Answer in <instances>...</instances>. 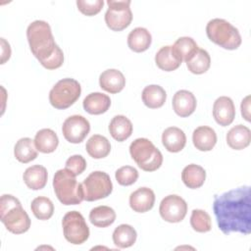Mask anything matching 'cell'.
<instances>
[{
  "instance_id": "6da1fadb",
  "label": "cell",
  "mask_w": 251,
  "mask_h": 251,
  "mask_svg": "<svg viewBox=\"0 0 251 251\" xmlns=\"http://www.w3.org/2000/svg\"><path fill=\"white\" fill-rule=\"evenodd\" d=\"M213 211L219 228L225 234L251 232V193L250 186H241L216 195Z\"/></svg>"
},
{
  "instance_id": "7a4b0ae2",
  "label": "cell",
  "mask_w": 251,
  "mask_h": 251,
  "mask_svg": "<svg viewBox=\"0 0 251 251\" xmlns=\"http://www.w3.org/2000/svg\"><path fill=\"white\" fill-rule=\"evenodd\" d=\"M26 38L31 53L41 65L45 64L59 47L55 43L49 24L44 21L37 20L29 24Z\"/></svg>"
},
{
  "instance_id": "3957f363",
  "label": "cell",
  "mask_w": 251,
  "mask_h": 251,
  "mask_svg": "<svg viewBox=\"0 0 251 251\" xmlns=\"http://www.w3.org/2000/svg\"><path fill=\"white\" fill-rule=\"evenodd\" d=\"M0 220L5 227L14 234L26 232L30 227V219L18 198L3 194L0 199Z\"/></svg>"
},
{
  "instance_id": "277c9868",
  "label": "cell",
  "mask_w": 251,
  "mask_h": 251,
  "mask_svg": "<svg viewBox=\"0 0 251 251\" xmlns=\"http://www.w3.org/2000/svg\"><path fill=\"white\" fill-rule=\"evenodd\" d=\"M69 170L61 169L55 173L53 187L58 200L64 205H77L84 200L82 183Z\"/></svg>"
},
{
  "instance_id": "5b68a950",
  "label": "cell",
  "mask_w": 251,
  "mask_h": 251,
  "mask_svg": "<svg viewBox=\"0 0 251 251\" xmlns=\"http://www.w3.org/2000/svg\"><path fill=\"white\" fill-rule=\"evenodd\" d=\"M208 38L227 50H235L241 44V36L238 29L224 19H213L206 25Z\"/></svg>"
},
{
  "instance_id": "8992f818",
  "label": "cell",
  "mask_w": 251,
  "mask_h": 251,
  "mask_svg": "<svg viewBox=\"0 0 251 251\" xmlns=\"http://www.w3.org/2000/svg\"><path fill=\"white\" fill-rule=\"evenodd\" d=\"M129 153L137 166L145 172L158 170L163 163V155L147 138H136L129 146Z\"/></svg>"
},
{
  "instance_id": "52a82bcc",
  "label": "cell",
  "mask_w": 251,
  "mask_h": 251,
  "mask_svg": "<svg viewBox=\"0 0 251 251\" xmlns=\"http://www.w3.org/2000/svg\"><path fill=\"white\" fill-rule=\"evenodd\" d=\"M81 86L74 78H63L59 80L49 92L50 104L59 110L71 107L79 98Z\"/></svg>"
},
{
  "instance_id": "ba28073f",
  "label": "cell",
  "mask_w": 251,
  "mask_h": 251,
  "mask_svg": "<svg viewBox=\"0 0 251 251\" xmlns=\"http://www.w3.org/2000/svg\"><path fill=\"white\" fill-rule=\"evenodd\" d=\"M62 226L66 240L72 244H82L89 237V227L83 216L77 211L68 212L63 217Z\"/></svg>"
},
{
  "instance_id": "9c48e42d",
  "label": "cell",
  "mask_w": 251,
  "mask_h": 251,
  "mask_svg": "<svg viewBox=\"0 0 251 251\" xmlns=\"http://www.w3.org/2000/svg\"><path fill=\"white\" fill-rule=\"evenodd\" d=\"M129 0H108V10L105 14L107 26L114 31L126 28L132 21V13L129 8Z\"/></svg>"
},
{
  "instance_id": "30bf717a",
  "label": "cell",
  "mask_w": 251,
  "mask_h": 251,
  "mask_svg": "<svg viewBox=\"0 0 251 251\" xmlns=\"http://www.w3.org/2000/svg\"><path fill=\"white\" fill-rule=\"evenodd\" d=\"M84 200L96 201L112 193L113 184L108 174L101 171L92 172L82 182Z\"/></svg>"
},
{
  "instance_id": "8fae6325",
  "label": "cell",
  "mask_w": 251,
  "mask_h": 251,
  "mask_svg": "<svg viewBox=\"0 0 251 251\" xmlns=\"http://www.w3.org/2000/svg\"><path fill=\"white\" fill-rule=\"evenodd\" d=\"M187 212V204L178 195L171 194L163 198L160 203L159 213L163 220L168 223L181 222Z\"/></svg>"
},
{
  "instance_id": "7c38bea8",
  "label": "cell",
  "mask_w": 251,
  "mask_h": 251,
  "mask_svg": "<svg viewBox=\"0 0 251 251\" xmlns=\"http://www.w3.org/2000/svg\"><path fill=\"white\" fill-rule=\"evenodd\" d=\"M90 130V124L80 115H74L65 120L62 126V131L65 139L70 143H80L86 137Z\"/></svg>"
},
{
  "instance_id": "4fadbf2b",
  "label": "cell",
  "mask_w": 251,
  "mask_h": 251,
  "mask_svg": "<svg viewBox=\"0 0 251 251\" xmlns=\"http://www.w3.org/2000/svg\"><path fill=\"white\" fill-rule=\"evenodd\" d=\"M213 117L220 126H229L235 117L233 101L227 96H221L217 98L213 105Z\"/></svg>"
},
{
  "instance_id": "5bb4252c",
  "label": "cell",
  "mask_w": 251,
  "mask_h": 251,
  "mask_svg": "<svg viewBox=\"0 0 251 251\" xmlns=\"http://www.w3.org/2000/svg\"><path fill=\"white\" fill-rule=\"evenodd\" d=\"M196 105L197 101L194 94L188 90H178L173 97V109L181 118L190 116L195 111Z\"/></svg>"
},
{
  "instance_id": "9a60e30c",
  "label": "cell",
  "mask_w": 251,
  "mask_h": 251,
  "mask_svg": "<svg viewBox=\"0 0 251 251\" xmlns=\"http://www.w3.org/2000/svg\"><path fill=\"white\" fill-rule=\"evenodd\" d=\"M155 203V194L148 187H140L129 195V206L136 213H145L151 210Z\"/></svg>"
},
{
  "instance_id": "2e32d148",
  "label": "cell",
  "mask_w": 251,
  "mask_h": 251,
  "mask_svg": "<svg viewBox=\"0 0 251 251\" xmlns=\"http://www.w3.org/2000/svg\"><path fill=\"white\" fill-rule=\"evenodd\" d=\"M182 62L180 56L176 53L173 46L167 45L159 49L155 56L157 67L165 72H173L176 70Z\"/></svg>"
},
{
  "instance_id": "e0dca14e",
  "label": "cell",
  "mask_w": 251,
  "mask_h": 251,
  "mask_svg": "<svg viewBox=\"0 0 251 251\" xmlns=\"http://www.w3.org/2000/svg\"><path fill=\"white\" fill-rule=\"evenodd\" d=\"M100 87L112 94L121 92L126 85V78L123 73L116 69L104 71L99 76Z\"/></svg>"
},
{
  "instance_id": "ac0fdd59",
  "label": "cell",
  "mask_w": 251,
  "mask_h": 251,
  "mask_svg": "<svg viewBox=\"0 0 251 251\" xmlns=\"http://www.w3.org/2000/svg\"><path fill=\"white\" fill-rule=\"evenodd\" d=\"M162 143L169 152H179L186 144L185 133L176 126H170L162 133Z\"/></svg>"
},
{
  "instance_id": "d6986e66",
  "label": "cell",
  "mask_w": 251,
  "mask_h": 251,
  "mask_svg": "<svg viewBox=\"0 0 251 251\" xmlns=\"http://www.w3.org/2000/svg\"><path fill=\"white\" fill-rule=\"evenodd\" d=\"M192 141L199 151H210L217 143V134L212 127L201 126L194 129Z\"/></svg>"
},
{
  "instance_id": "ffe728a7",
  "label": "cell",
  "mask_w": 251,
  "mask_h": 251,
  "mask_svg": "<svg viewBox=\"0 0 251 251\" xmlns=\"http://www.w3.org/2000/svg\"><path fill=\"white\" fill-rule=\"evenodd\" d=\"M82 106L90 115H101L109 110L111 106V99L104 93L92 92L83 99Z\"/></svg>"
},
{
  "instance_id": "44dd1931",
  "label": "cell",
  "mask_w": 251,
  "mask_h": 251,
  "mask_svg": "<svg viewBox=\"0 0 251 251\" xmlns=\"http://www.w3.org/2000/svg\"><path fill=\"white\" fill-rule=\"evenodd\" d=\"M24 181L25 185L32 190H39L42 189L46 183L48 178L47 170L45 167L41 165H34L28 167L24 175H23Z\"/></svg>"
},
{
  "instance_id": "7402d4cb",
  "label": "cell",
  "mask_w": 251,
  "mask_h": 251,
  "mask_svg": "<svg viewBox=\"0 0 251 251\" xmlns=\"http://www.w3.org/2000/svg\"><path fill=\"white\" fill-rule=\"evenodd\" d=\"M250 141L251 131L243 125H237L231 127L226 133V143L231 149L242 150L250 144Z\"/></svg>"
},
{
  "instance_id": "603a6c76",
  "label": "cell",
  "mask_w": 251,
  "mask_h": 251,
  "mask_svg": "<svg viewBox=\"0 0 251 251\" xmlns=\"http://www.w3.org/2000/svg\"><path fill=\"white\" fill-rule=\"evenodd\" d=\"M152 42L151 33L145 27H135L127 36V45L130 50L136 53L146 51Z\"/></svg>"
},
{
  "instance_id": "cb8c5ba5",
  "label": "cell",
  "mask_w": 251,
  "mask_h": 251,
  "mask_svg": "<svg viewBox=\"0 0 251 251\" xmlns=\"http://www.w3.org/2000/svg\"><path fill=\"white\" fill-rule=\"evenodd\" d=\"M109 131L111 136L117 141H125L132 133L131 122L123 115L115 116L109 125Z\"/></svg>"
},
{
  "instance_id": "d4e9b609",
  "label": "cell",
  "mask_w": 251,
  "mask_h": 251,
  "mask_svg": "<svg viewBox=\"0 0 251 251\" xmlns=\"http://www.w3.org/2000/svg\"><path fill=\"white\" fill-rule=\"evenodd\" d=\"M34 144L39 152L48 154L56 150L59 144V139L54 130L50 128H43L36 132Z\"/></svg>"
},
{
  "instance_id": "484cf974",
  "label": "cell",
  "mask_w": 251,
  "mask_h": 251,
  "mask_svg": "<svg viewBox=\"0 0 251 251\" xmlns=\"http://www.w3.org/2000/svg\"><path fill=\"white\" fill-rule=\"evenodd\" d=\"M181 179L188 188L196 189L204 184L206 179V172L201 166L190 164L182 170Z\"/></svg>"
},
{
  "instance_id": "4316f807",
  "label": "cell",
  "mask_w": 251,
  "mask_h": 251,
  "mask_svg": "<svg viewBox=\"0 0 251 251\" xmlns=\"http://www.w3.org/2000/svg\"><path fill=\"white\" fill-rule=\"evenodd\" d=\"M37 151L34 140L29 137L19 139L14 147V155L16 159L24 164L33 161L37 157Z\"/></svg>"
},
{
  "instance_id": "83f0119b",
  "label": "cell",
  "mask_w": 251,
  "mask_h": 251,
  "mask_svg": "<svg viewBox=\"0 0 251 251\" xmlns=\"http://www.w3.org/2000/svg\"><path fill=\"white\" fill-rule=\"evenodd\" d=\"M142 101L145 106L150 109H157L162 107L167 99L165 89L157 84H151L142 90Z\"/></svg>"
},
{
  "instance_id": "f1b7e54d",
  "label": "cell",
  "mask_w": 251,
  "mask_h": 251,
  "mask_svg": "<svg viewBox=\"0 0 251 251\" xmlns=\"http://www.w3.org/2000/svg\"><path fill=\"white\" fill-rule=\"evenodd\" d=\"M85 149L90 157L94 159H102L110 154L111 144L105 136L94 134L87 140Z\"/></svg>"
},
{
  "instance_id": "f546056e",
  "label": "cell",
  "mask_w": 251,
  "mask_h": 251,
  "mask_svg": "<svg viewBox=\"0 0 251 251\" xmlns=\"http://www.w3.org/2000/svg\"><path fill=\"white\" fill-rule=\"evenodd\" d=\"M136 230L129 225L123 224L117 226L113 232L114 244L119 248H127L136 241Z\"/></svg>"
},
{
  "instance_id": "4dcf8cb0",
  "label": "cell",
  "mask_w": 251,
  "mask_h": 251,
  "mask_svg": "<svg viewBox=\"0 0 251 251\" xmlns=\"http://www.w3.org/2000/svg\"><path fill=\"white\" fill-rule=\"evenodd\" d=\"M116 220V212L109 206H98L89 213L90 223L97 227H107Z\"/></svg>"
},
{
  "instance_id": "1f68e13d",
  "label": "cell",
  "mask_w": 251,
  "mask_h": 251,
  "mask_svg": "<svg viewBox=\"0 0 251 251\" xmlns=\"http://www.w3.org/2000/svg\"><path fill=\"white\" fill-rule=\"evenodd\" d=\"M211 65V58L209 53L201 48L195 52V54L186 62L188 71L195 75H201L206 73Z\"/></svg>"
},
{
  "instance_id": "d6a6232c",
  "label": "cell",
  "mask_w": 251,
  "mask_h": 251,
  "mask_svg": "<svg viewBox=\"0 0 251 251\" xmlns=\"http://www.w3.org/2000/svg\"><path fill=\"white\" fill-rule=\"evenodd\" d=\"M30 209L35 218L41 221L49 220L54 213L52 201L45 196H38L31 201Z\"/></svg>"
},
{
  "instance_id": "836d02e7",
  "label": "cell",
  "mask_w": 251,
  "mask_h": 251,
  "mask_svg": "<svg viewBox=\"0 0 251 251\" xmlns=\"http://www.w3.org/2000/svg\"><path fill=\"white\" fill-rule=\"evenodd\" d=\"M173 47L176 51V53L180 56L182 61H184L185 63L195 54V52L199 48L197 43L194 41V39L188 36L179 37L175 42Z\"/></svg>"
},
{
  "instance_id": "e575fe53",
  "label": "cell",
  "mask_w": 251,
  "mask_h": 251,
  "mask_svg": "<svg viewBox=\"0 0 251 251\" xmlns=\"http://www.w3.org/2000/svg\"><path fill=\"white\" fill-rule=\"evenodd\" d=\"M190 225L197 232H207L212 228L211 217L207 212L200 209H194L190 217Z\"/></svg>"
},
{
  "instance_id": "d590c367",
  "label": "cell",
  "mask_w": 251,
  "mask_h": 251,
  "mask_svg": "<svg viewBox=\"0 0 251 251\" xmlns=\"http://www.w3.org/2000/svg\"><path fill=\"white\" fill-rule=\"evenodd\" d=\"M115 177L119 184L123 186H128L137 180L138 172L131 166H124L116 171Z\"/></svg>"
},
{
  "instance_id": "8d00e7d4",
  "label": "cell",
  "mask_w": 251,
  "mask_h": 251,
  "mask_svg": "<svg viewBox=\"0 0 251 251\" xmlns=\"http://www.w3.org/2000/svg\"><path fill=\"white\" fill-rule=\"evenodd\" d=\"M104 5L103 0H77V9L85 16H94L98 14Z\"/></svg>"
},
{
  "instance_id": "74e56055",
  "label": "cell",
  "mask_w": 251,
  "mask_h": 251,
  "mask_svg": "<svg viewBox=\"0 0 251 251\" xmlns=\"http://www.w3.org/2000/svg\"><path fill=\"white\" fill-rule=\"evenodd\" d=\"M66 169L78 176L86 169V161L81 155H73L66 161Z\"/></svg>"
},
{
  "instance_id": "f35d334b",
  "label": "cell",
  "mask_w": 251,
  "mask_h": 251,
  "mask_svg": "<svg viewBox=\"0 0 251 251\" xmlns=\"http://www.w3.org/2000/svg\"><path fill=\"white\" fill-rule=\"evenodd\" d=\"M11 57V47L10 44L5 40V38H1V64H5Z\"/></svg>"
},
{
  "instance_id": "ab89813d",
  "label": "cell",
  "mask_w": 251,
  "mask_h": 251,
  "mask_svg": "<svg viewBox=\"0 0 251 251\" xmlns=\"http://www.w3.org/2000/svg\"><path fill=\"white\" fill-rule=\"evenodd\" d=\"M241 115L247 121L250 122V96H246L241 102Z\"/></svg>"
}]
</instances>
